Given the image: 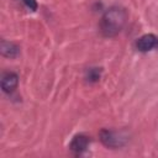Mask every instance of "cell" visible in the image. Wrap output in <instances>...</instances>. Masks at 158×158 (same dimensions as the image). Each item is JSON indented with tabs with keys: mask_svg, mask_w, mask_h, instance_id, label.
<instances>
[{
	"mask_svg": "<svg viewBox=\"0 0 158 158\" xmlns=\"http://www.w3.org/2000/svg\"><path fill=\"white\" fill-rule=\"evenodd\" d=\"M127 19H128V14H127L126 9H123L121 6L109 7L104 12V15L101 16V20H100V23H99L100 33L107 38L117 36L125 27Z\"/></svg>",
	"mask_w": 158,
	"mask_h": 158,
	"instance_id": "cell-1",
	"label": "cell"
},
{
	"mask_svg": "<svg viewBox=\"0 0 158 158\" xmlns=\"http://www.w3.org/2000/svg\"><path fill=\"white\" fill-rule=\"evenodd\" d=\"M100 141L104 143V146L109 147V148H120L123 147L127 143V136L123 132H117L114 130H107V128H102L99 133Z\"/></svg>",
	"mask_w": 158,
	"mask_h": 158,
	"instance_id": "cell-2",
	"label": "cell"
},
{
	"mask_svg": "<svg viewBox=\"0 0 158 158\" xmlns=\"http://www.w3.org/2000/svg\"><path fill=\"white\" fill-rule=\"evenodd\" d=\"M135 46H136V49L142 52V53L152 51V49L158 47V37L156 35H153V33L143 35L139 38H137Z\"/></svg>",
	"mask_w": 158,
	"mask_h": 158,
	"instance_id": "cell-3",
	"label": "cell"
},
{
	"mask_svg": "<svg viewBox=\"0 0 158 158\" xmlns=\"http://www.w3.org/2000/svg\"><path fill=\"white\" fill-rule=\"evenodd\" d=\"M89 144H90V138L88 136H85V135H77L70 141L69 149L75 156H80V154H83L88 149Z\"/></svg>",
	"mask_w": 158,
	"mask_h": 158,
	"instance_id": "cell-4",
	"label": "cell"
},
{
	"mask_svg": "<svg viewBox=\"0 0 158 158\" xmlns=\"http://www.w3.org/2000/svg\"><path fill=\"white\" fill-rule=\"evenodd\" d=\"M19 85V75L14 72H7L1 78V89L6 94H11Z\"/></svg>",
	"mask_w": 158,
	"mask_h": 158,
	"instance_id": "cell-5",
	"label": "cell"
},
{
	"mask_svg": "<svg viewBox=\"0 0 158 158\" xmlns=\"http://www.w3.org/2000/svg\"><path fill=\"white\" fill-rule=\"evenodd\" d=\"M0 51H1V54L6 58H16L20 54V47L16 43L9 42L5 40H2L0 43Z\"/></svg>",
	"mask_w": 158,
	"mask_h": 158,
	"instance_id": "cell-6",
	"label": "cell"
},
{
	"mask_svg": "<svg viewBox=\"0 0 158 158\" xmlns=\"http://www.w3.org/2000/svg\"><path fill=\"white\" fill-rule=\"evenodd\" d=\"M100 74H101V69L100 68H89L86 70V80L89 83H95L100 79Z\"/></svg>",
	"mask_w": 158,
	"mask_h": 158,
	"instance_id": "cell-7",
	"label": "cell"
},
{
	"mask_svg": "<svg viewBox=\"0 0 158 158\" xmlns=\"http://www.w3.org/2000/svg\"><path fill=\"white\" fill-rule=\"evenodd\" d=\"M23 1V4L30 9V10H32V11H36L37 10V1L36 0H22Z\"/></svg>",
	"mask_w": 158,
	"mask_h": 158,
	"instance_id": "cell-8",
	"label": "cell"
}]
</instances>
